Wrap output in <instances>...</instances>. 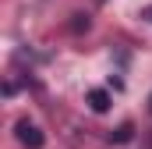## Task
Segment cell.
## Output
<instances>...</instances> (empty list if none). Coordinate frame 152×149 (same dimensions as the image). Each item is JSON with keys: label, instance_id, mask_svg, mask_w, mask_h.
<instances>
[{"label": "cell", "instance_id": "1", "mask_svg": "<svg viewBox=\"0 0 152 149\" xmlns=\"http://www.w3.org/2000/svg\"><path fill=\"white\" fill-rule=\"evenodd\" d=\"M14 131H18V142H21V146H28V149H42V142H46V135L39 131L32 121H18V128H14Z\"/></svg>", "mask_w": 152, "mask_h": 149}, {"label": "cell", "instance_id": "2", "mask_svg": "<svg viewBox=\"0 0 152 149\" xmlns=\"http://www.w3.org/2000/svg\"><path fill=\"white\" fill-rule=\"evenodd\" d=\"M88 107H92L96 114L110 110V92H106V89H92V92H88Z\"/></svg>", "mask_w": 152, "mask_h": 149}, {"label": "cell", "instance_id": "3", "mask_svg": "<svg viewBox=\"0 0 152 149\" xmlns=\"http://www.w3.org/2000/svg\"><path fill=\"white\" fill-rule=\"evenodd\" d=\"M131 135H134V128H131V124H120L113 131V142H131Z\"/></svg>", "mask_w": 152, "mask_h": 149}, {"label": "cell", "instance_id": "4", "mask_svg": "<svg viewBox=\"0 0 152 149\" xmlns=\"http://www.w3.org/2000/svg\"><path fill=\"white\" fill-rule=\"evenodd\" d=\"M145 18H149V21H152V7H149V11H145Z\"/></svg>", "mask_w": 152, "mask_h": 149}, {"label": "cell", "instance_id": "5", "mask_svg": "<svg viewBox=\"0 0 152 149\" xmlns=\"http://www.w3.org/2000/svg\"><path fill=\"white\" fill-rule=\"evenodd\" d=\"M149 114H152V96H149Z\"/></svg>", "mask_w": 152, "mask_h": 149}]
</instances>
